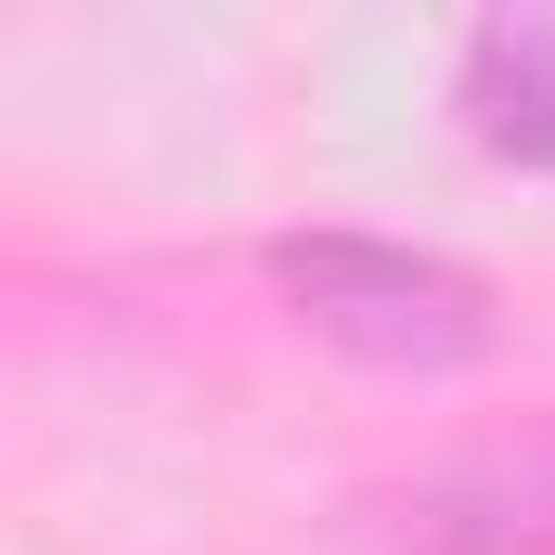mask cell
Masks as SVG:
<instances>
[{"instance_id":"6da1fadb","label":"cell","mask_w":555,"mask_h":555,"mask_svg":"<svg viewBox=\"0 0 555 555\" xmlns=\"http://www.w3.org/2000/svg\"><path fill=\"white\" fill-rule=\"evenodd\" d=\"M272 297L362 375H478L504 349L491 284L401 233H272Z\"/></svg>"},{"instance_id":"7a4b0ae2","label":"cell","mask_w":555,"mask_h":555,"mask_svg":"<svg viewBox=\"0 0 555 555\" xmlns=\"http://www.w3.org/2000/svg\"><path fill=\"white\" fill-rule=\"evenodd\" d=\"M401 543L414 555H555V439L426 478L401 504Z\"/></svg>"},{"instance_id":"3957f363","label":"cell","mask_w":555,"mask_h":555,"mask_svg":"<svg viewBox=\"0 0 555 555\" xmlns=\"http://www.w3.org/2000/svg\"><path fill=\"white\" fill-rule=\"evenodd\" d=\"M452 104H465V130L504 168H555V13H491L465 39Z\"/></svg>"}]
</instances>
